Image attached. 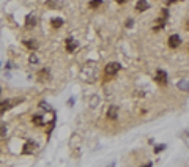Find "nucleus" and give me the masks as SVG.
I'll return each instance as SVG.
<instances>
[{"label":"nucleus","instance_id":"nucleus-6","mask_svg":"<svg viewBox=\"0 0 189 167\" xmlns=\"http://www.w3.org/2000/svg\"><path fill=\"white\" fill-rule=\"evenodd\" d=\"M14 99H5V101H0V114H3V112H6L10 107H13V102Z\"/></svg>","mask_w":189,"mask_h":167},{"label":"nucleus","instance_id":"nucleus-16","mask_svg":"<svg viewBox=\"0 0 189 167\" xmlns=\"http://www.w3.org/2000/svg\"><path fill=\"white\" fill-rule=\"evenodd\" d=\"M32 150H33V143H32V142H27V143L24 145V153L29 155V153H32Z\"/></svg>","mask_w":189,"mask_h":167},{"label":"nucleus","instance_id":"nucleus-10","mask_svg":"<svg viewBox=\"0 0 189 167\" xmlns=\"http://www.w3.org/2000/svg\"><path fill=\"white\" fill-rule=\"evenodd\" d=\"M32 121L36 124V126H44V118L41 117L39 114H36V115H33L32 117Z\"/></svg>","mask_w":189,"mask_h":167},{"label":"nucleus","instance_id":"nucleus-20","mask_svg":"<svg viewBox=\"0 0 189 167\" xmlns=\"http://www.w3.org/2000/svg\"><path fill=\"white\" fill-rule=\"evenodd\" d=\"M132 25H134V20H132V19L126 20V27H132Z\"/></svg>","mask_w":189,"mask_h":167},{"label":"nucleus","instance_id":"nucleus-18","mask_svg":"<svg viewBox=\"0 0 189 167\" xmlns=\"http://www.w3.org/2000/svg\"><path fill=\"white\" fill-rule=\"evenodd\" d=\"M162 150H165V145H164V143H161V145H156V147H155V153H161Z\"/></svg>","mask_w":189,"mask_h":167},{"label":"nucleus","instance_id":"nucleus-9","mask_svg":"<svg viewBox=\"0 0 189 167\" xmlns=\"http://www.w3.org/2000/svg\"><path fill=\"white\" fill-rule=\"evenodd\" d=\"M25 25L29 27V29H33V27L36 25V17H35L33 14H29L25 17Z\"/></svg>","mask_w":189,"mask_h":167},{"label":"nucleus","instance_id":"nucleus-25","mask_svg":"<svg viewBox=\"0 0 189 167\" xmlns=\"http://www.w3.org/2000/svg\"><path fill=\"white\" fill-rule=\"evenodd\" d=\"M187 29H189V22H187Z\"/></svg>","mask_w":189,"mask_h":167},{"label":"nucleus","instance_id":"nucleus-7","mask_svg":"<svg viewBox=\"0 0 189 167\" xmlns=\"http://www.w3.org/2000/svg\"><path fill=\"white\" fill-rule=\"evenodd\" d=\"M148 6H150V3L146 2V0H137L136 11H145V10H148Z\"/></svg>","mask_w":189,"mask_h":167},{"label":"nucleus","instance_id":"nucleus-3","mask_svg":"<svg viewBox=\"0 0 189 167\" xmlns=\"http://www.w3.org/2000/svg\"><path fill=\"white\" fill-rule=\"evenodd\" d=\"M77 46H79V43H77V41H76L73 36L66 38V51H68V52H74L76 49H77Z\"/></svg>","mask_w":189,"mask_h":167},{"label":"nucleus","instance_id":"nucleus-21","mask_svg":"<svg viewBox=\"0 0 189 167\" xmlns=\"http://www.w3.org/2000/svg\"><path fill=\"white\" fill-rule=\"evenodd\" d=\"M175 2H180V0H169V2H167V3L170 5V3H175Z\"/></svg>","mask_w":189,"mask_h":167},{"label":"nucleus","instance_id":"nucleus-1","mask_svg":"<svg viewBox=\"0 0 189 167\" xmlns=\"http://www.w3.org/2000/svg\"><path fill=\"white\" fill-rule=\"evenodd\" d=\"M118 71H120V63H117V61H110V63H107L106 68H104L106 76H115Z\"/></svg>","mask_w":189,"mask_h":167},{"label":"nucleus","instance_id":"nucleus-24","mask_svg":"<svg viewBox=\"0 0 189 167\" xmlns=\"http://www.w3.org/2000/svg\"><path fill=\"white\" fill-rule=\"evenodd\" d=\"M0 95H2V88H0Z\"/></svg>","mask_w":189,"mask_h":167},{"label":"nucleus","instance_id":"nucleus-15","mask_svg":"<svg viewBox=\"0 0 189 167\" xmlns=\"http://www.w3.org/2000/svg\"><path fill=\"white\" fill-rule=\"evenodd\" d=\"M29 61H30L32 65H38V63H39V60H38V57H36V54H30Z\"/></svg>","mask_w":189,"mask_h":167},{"label":"nucleus","instance_id":"nucleus-13","mask_svg":"<svg viewBox=\"0 0 189 167\" xmlns=\"http://www.w3.org/2000/svg\"><path fill=\"white\" fill-rule=\"evenodd\" d=\"M6 133H8V129H6V124H0V140H3L6 137Z\"/></svg>","mask_w":189,"mask_h":167},{"label":"nucleus","instance_id":"nucleus-5","mask_svg":"<svg viewBox=\"0 0 189 167\" xmlns=\"http://www.w3.org/2000/svg\"><path fill=\"white\" fill-rule=\"evenodd\" d=\"M180 44H181V38L178 36V35H170V38H169V46L172 47V49H177Z\"/></svg>","mask_w":189,"mask_h":167},{"label":"nucleus","instance_id":"nucleus-4","mask_svg":"<svg viewBox=\"0 0 189 167\" xmlns=\"http://www.w3.org/2000/svg\"><path fill=\"white\" fill-rule=\"evenodd\" d=\"M118 112H120V109H118L117 106H110L107 109V118H109V120H117V118H118Z\"/></svg>","mask_w":189,"mask_h":167},{"label":"nucleus","instance_id":"nucleus-23","mask_svg":"<svg viewBox=\"0 0 189 167\" xmlns=\"http://www.w3.org/2000/svg\"><path fill=\"white\" fill-rule=\"evenodd\" d=\"M143 167H151V162H148V164H146V165H143Z\"/></svg>","mask_w":189,"mask_h":167},{"label":"nucleus","instance_id":"nucleus-8","mask_svg":"<svg viewBox=\"0 0 189 167\" xmlns=\"http://www.w3.org/2000/svg\"><path fill=\"white\" fill-rule=\"evenodd\" d=\"M177 87H178V90H181V92H189V79H181V80H178Z\"/></svg>","mask_w":189,"mask_h":167},{"label":"nucleus","instance_id":"nucleus-11","mask_svg":"<svg viewBox=\"0 0 189 167\" xmlns=\"http://www.w3.org/2000/svg\"><path fill=\"white\" fill-rule=\"evenodd\" d=\"M39 76V80H49L51 79V76H49V69H41V71L38 73Z\"/></svg>","mask_w":189,"mask_h":167},{"label":"nucleus","instance_id":"nucleus-17","mask_svg":"<svg viewBox=\"0 0 189 167\" xmlns=\"http://www.w3.org/2000/svg\"><path fill=\"white\" fill-rule=\"evenodd\" d=\"M102 3V0H92V2H90V6H92V8H96V6H99Z\"/></svg>","mask_w":189,"mask_h":167},{"label":"nucleus","instance_id":"nucleus-2","mask_svg":"<svg viewBox=\"0 0 189 167\" xmlns=\"http://www.w3.org/2000/svg\"><path fill=\"white\" fill-rule=\"evenodd\" d=\"M167 80H169V77H167V73L164 71V69H158V71H156V82L161 84V85H165Z\"/></svg>","mask_w":189,"mask_h":167},{"label":"nucleus","instance_id":"nucleus-14","mask_svg":"<svg viewBox=\"0 0 189 167\" xmlns=\"http://www.w3.org/2000/svg\"><path fill=\"white\" fill-rule=\"evenodd\" d=\"M24 44L29 47L30 51H36V47H38V44H36V41H24Z\"/></svg>","mask_w":189,"mask_h":167},{"label":"nucleus","instance_id":"nucleus-22","mask_svg":"<svg viewBox=\"0 0 189 167\" xmlns=\"http://www.w3.org/2000/svg\"><path fill=\"white\" fill-rule=\"evenodd\" d=\"M115 2H117V3H124L126 0H115Z\"/></svg>","mask_w":189,"mask_h":167},{"label":"nucleus","instance_id":"nucleus-12","mask_svg":"<svg viewBox=\"0 0 189 167\" xmlns=\"http://www.w3.org/2000/svg\"><path fill=\"white\" fill-rule=\"evenodd\" d=\"M51 24H52V27L58 29V27L63 25V19H61V17H52V19H51Z\"/></svg>","mask_w":189,"mask_h":167},{"label":"nucleus","instance_id":"nucleus-19","mask_svg":"<svg viewBox=\"0 0 189 167\" xmlns=\"http://www.w3.org/2000/svg\"><path fill=\"white\" fill-rule=\"evenodd\" d=\"M39 107H44L46 110H51V106H49V104H46V102H43V101L39 102Z\"/></svg>","mask_w":189,"mask_h":167}]
</instances>
